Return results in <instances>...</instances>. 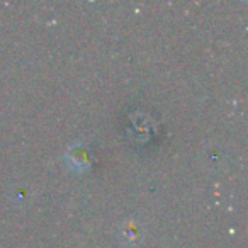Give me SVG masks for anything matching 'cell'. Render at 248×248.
<instances>
[{
	"instance_id": "1",
	"label": "cell",
	"mask_w": 248,
	"mask_h": 248,
	"mask_svg": "<svg viewBox=\"0 0 248 248\" xmlns=\"http://www.w3.org/2000/svg\"><path fill=\"white\" fill-rule=\"evenodd\" d=\"M66 162L77 172H82V170L89 169L90 167V150L87 148L82 143H77V145L70 146V150L66 152Z\"/></svg>"
}]
</instances>
